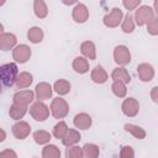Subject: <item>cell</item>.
<instances>
[{"label": "cell", "mask_w": 158, "mask_h": 158, "mask_svg": "<svg viewBox=\"0 0 158 158\" xmlns=\"http://www.w3.org/2000/svg\"><path fill=\"white\" fill-rule=\"evenodd\" d=\"M1 73V81L5 86H12L17 81V65L15 63H7L1 65L0 68Z\"/></svg>", "instance_id": "obj_1"}, {"label": "cell", "mask_w": 158, "mask_h": 158, "mask_svg": "<svg viewBox=\"0 0 158 158\" xmlns=\"http://www.w3.org/2000/svg\"><path fill=\"white\" fill-rule=\"evenodd\" d=\"M51 111L56 118H63L67 116V114L69 111V106L64 99L56 98V99H53V101L51 104Z\"/></svg>", "instance_id": "obj_2"}, {"label": "cell", "mask_w": 158, "mask_h": 158, "mask_svg": "<svg viewBox=\"0 0 158 158\" xmlns=\"http://www.w3.org/2000/svg\"><path fill=\"white\" fill-rule=\"evenodd\" d=\"M30 114L36 121H44L49 115V109L46 104L41 101H36L30 107Z\"/></svg>", "instance_id": "obj_3"}, {"label": "cell", "mask_w": 158, "mask_h": 158, "mask_svg": "<svg viewBox=\"0 0 158 158\" xmlns=\"http://www.w3.org/2000/svg\"><path fill=\"white\" fill-rule=\"evenodd\" d=\"M152 19H153V10L147 5L141 6L135 14V20L138 26H143V25L148 23Z\"/></svg>", "instance_id": "obj_4"}, {"label": "cell", "mask_w": 158, "mask_h": 158, "mask_svg": "<svg viewBox=\"0 0 158 158\" xmlns=\"http://www.w3.org/2000/svg\"><path fill=\"white\" fill-rule=\"evenodd\" d=\"M114 59L120 65H126L131 60V54L127 47L125 46H117L114 51Z\"/></svg>", "instance_id": "obj_5"}, {"label": "cell", "mask_w": 158, "mask_h": 158, "mask_svg": "<svg viewBox=\"0 0 158 158\" xmlns=\"http://www.w3.org/2000/svg\"><path fill=\"white\" fill-rule=\"evenodd\" d=\"M122 112L128 116V117H133L138 114V110H139V104L136 99L133 98H128L126 99L123 102H122Z\"/></svg>", "instance_id": "obj_6"}, {"label": "cell", "mask_w": 158, "mask_h": 158, "mask_svg": "<svg viewBox=\"0 0 158 158\" xmlns=\"http://www.w3.org/2000/svg\"><path fill=\"white\" fill-rule=\"evenodd\" d=\"M121 20H122V11L118 7H114L110 14L105 15L104 23L107 27H116V26H118Z\"/></svg>", "instance_id": "obj_7"}, {"label": "cell", "mask_w": 158, "mask_h": 158, "mask_svg": "<svg viewBox=\"0 0 158 158\" xmlns=\"http://www.w3.org/2000/svg\"><path fill=\"white\" fill-rule=\"evenodd\" d=\"M12 57L19 63H25L31 57V49L26 44H20L12 51Z\"/></svg>", "instance_id": "obj_8"}, {"label": "cell", "mask_w": 158, "mask_h": 158, "mask_svg": "<svg viewBox=\"0 0 158 158\" xmlns=\"http://www.w3.org/2000/svg\"><path fill=\"white\" fill-rule=\"evenodd\" d=\"M31 127L25 121H19L12 126V133L17 139H23L30 135Z\"/></svg>", "instance_id": "obj_9"}, {"label": "cell", "mask_w": 158, "mask_h": 158, "mask_svg": "<svg viewBox=\"0 0 158 158\" xmlns=\"http://www.w3.org/2000/svg\"><path fill=\"white\" fill-rule=\"evenodd\" d=\"M33 96H35V94L31 90H21V91H17L14 95V104L27 106L33 100Z\"/></svg>", "instance_id": "obj_10"}, {"label": "cell", "mask_w": 158, "mask_h": 158, "mask_svg": "<svg viewBox=\"0 0 158 158\" xmlns=\"http://www.w3.org/2000/svg\"><path fill=\"white\" fill-rule=\"evenodd\" d=\"M137 74L142 81H149L154 77V70L153 67L148 63H142L137 67Z\"/></svg>", "instance_id": "obj_11"}, {"label": "cell", "mask_w": 158, "mask_h": 158, "mask_svg": "<svg viewBox=\"0 0 158 158\" xmlns=\"http://www.w3.org/2000/svg\"><path fill=\"white\" fill-rule=\"evenodd\" d=\"M89 17V11L84 4H77L75 7L73 9V19L75 22L83 23L88 20Z\"/></svg>", "instance_id": "obj_12"}, {"label": "cell", "mask_w": 158, "mask_h": 158, "mask_svg": "<svg viewBox=\"0 0 158 158\" xmlns=\"http://www.w3.org/2000/svg\"><path fill=\"white\" fill-rule=\"evenodd\" d=\"M16 44V37L12 33H1L0 35V48L2 51H7Z\"/></svg>", "instance_id": "obj_13"}, {"label": "cell", "mask_w": 158, "mask_h": 158, "mask_svg": "<svg viewBox=\"0 0 158 158\" xmlns=\"http://www.w3.org/2000/svg\"><path fill=\"white\" fill-rule=\"evenodd\" d=\"M36 95L40 100H46L52 96V88L47 83H40L36 86Z\"/></svg>", "instance_id": "obj_14"}, {"label": "cell", "mask_w": 158, "mask_h": 158, "mask_svg": "<svg viewBox=\"0 0 158 158\" xmlns=\"http://www.w3.org/2000/svg\"><path fill=\"white\" fill-rule=\"evenodd\" d=\"M74 125L80 128V130H86L90 127L91 125V117L88 115V114H78L75 117H74Z\"/></svg>", "instance_id": "obj_15"}, {"label": "cell", "mask_w": 158, "mask_h": 158, "mask_svg": "<svg viewBox=\"0 0 158 158\" xmlns=\"http://www.w3.org/2000/svg\"><path fill=\"white\" fill-rule=\"evenodd\" d=\"M91 79H93V81H95L98 84H104L107 80V73L104 70V68L101 65H98L91 72Z\"/></svg>", "instance_id": "obj_16"}, {"label": "cell", "mask_w": 158, "mask_h": 158, "mask_svg": "<svg viewBox=\"0 0 158 158\" xmlns=\"http://www.w3.org/2000/svg\"><path fill=\"white\" fill-rule=\"evenodd\" d=\"M80 51L81 53L89 58V59H95L96 58V52H95V44L91 41H85L81 43L80 46Z\"/></svg>", "instance_id": "obj_17"}, {"label": "cell", "mask_w": 158, "mask_h": 158, "mask_svg": "<svg viewBox=\"0 0 158 158\" xmlns=\"http://www.w3.org/2000/svg\"><path fill=\"white\" fill-rule=\"evenodd\" d=\"M73 68L77 73H80V74H84L89 70V63L85 58L83 57H77L74 60H73Z\"/></svg>", "instance_id": "obj_18"}, {"label": "cell", "mask_w": 158, "mask_h": 158, "mask_svg": "<svg viewBox=\"0 0 158 158\" xmlns=\"http://www.w3.org/2000/svg\"><path fill=\"white\" fill-rule=\"evenodd\" d=\"M111 77H112L114 80H120V81H123L125 84L130 83V80H131V77H130L127 69H125V68H116V69H114Z\"/></svg>", "instance_id": "obj_19"}, {"label": "cell", "mask_w": 158, "mask_h": 158, "mask_svg": "<svg viewBox=\"0 0 158 158\" xmlns=\"http://www.w3.org/2000/svg\"><path fill=\"white\" fill-rule=\"evenodd\" d=\"M79 141H80V133L78 131H75V130H69L67 136L62 139L63 144L67 146V147H72L73 144H75Z\"/></svg>", "instance_id": "obj_20"}, {"label": "cell", "mask_w": 158, "mask_h": 158, "mask_svg": "<svg viewBox=\"0 0 158 158\" xmlns=\"http://www.w3.org/2000/svg\"><path fill=\"white\" fill-rule=\"evenodd\" d=\"M99 147L93 143H85L83 147V158H98Z\"/></svg>", "instance_id": "obj_21"}, {"label": "cell", "mask_w": 158, "mask_h": 158, "mask_svg": "<svg viewBox=\"0 0 158 158\" xmlns=\"http://www.w3.org/2000/svg\"><path fill=\"white\" fill-rule=\"evenodd\" d=\"M27 111V106H23V105H17V104H14L11 107H10V116L11 118L14 120H20L25 116Z\"/></svg>", "instance_id": "obj_22"}, {"label": "cell", "mask_w": 158, "mask_h": 158, "mask_svg": "<svg viewBox=\"0 0 158 158\" xmlns=\"http://www.w3.org/2000/svg\"><path fill=\"white\" fill-rule=\"evenodd\" d=\"M42 158H60V151L57 146H46L42 151Z\"/></svg>", "instance_id": "obj_23"}, {"label": "cell", "mask_w": 158, "mask_h": 158, "mask_svg": "<svg viewBox=\"0 0 158 158\" xmlns=\"http://www.w3.org/2000/svg\"><path fill=\"white\" fill-rule=\"evenodd\" d=\"M33 7H35V14L37 17L40 19H43L47 16L48 14V9H47V5L43 0H36L33 2Z\"/></svg>", "instance_id": "obj_24"}, {"label": "cell", "mask_w": 158, "mask_h": 158, "mask_svg": "<svg viewBox=\"0 0 158 158\" xmlns=\"http://www.w3.org/2000/svg\"><path fill=\"white\" fill-rule=\"evenodd\" d=\"M31 83H32V75L27 72H22V73H20V75L17 78L16 86L19 89H23V88H27Z\"/></svg>", "instance_id": "obj_25"}, {"label": "cell", "mask_w": 158, "mask_h": 158, "mask_svg": "<svg viewBox=\"0 0 158 158\" xmlns=\"http://www.w3.org/2000/svg\"><path fill=\"white\" fill-rule=\"evenodd\" d=\"M125 130H126L127 132H130L132 136H135L136 138H138V139H142V138L146 137V132H144V130L141 128V127H138V126H136V125L126 123V125H125Z\"/></svg>", "instance_id": "obj_26"}, {"label": "cell", "mask_w": 158, "mask_h": 158, "mask_svg": "<svg viewBox=\"0 0 158 158\" xmlns=\"http://www.w3.org/2000/svg\"><path fill=\"white\" fill-rule=\"evenodd\" d=\"M27 37H28V40H30L31 42L38 43V42H41L42 38H43V31H42L40 27H32V28L28 30Z\"/></svg>", "instance_id": "obj_27"}, {"label": "cell", "mask_w": 158, "mask_h": 158, "mask_svg": "<svg viewBox=\"0 0 158 158\" xmlns=\"http://www.w3.org/2000/svg\"><path fill=\"white\" fill-rule=\"evenodd\" d=\"M54 90L59 95H65L70 90V84H69V81H67L64 79H59L54 83Z\"/></svg>", "instance_id": "obj_28"}, {"label": "cell", "mask_w": 158, "mask_h": 158, "mask_svg": "<svg viewBox=\"0 0 158 158\" xmlns=\"http://www.w3.org/2000/svg\"><path fill=\"white\" fill-rule=\"evenodd\" d=\"M68 126L65 125V122H63V121H60V122H58L56 126H54V128H53V135H54V137L56 138H64L65 136H67V133H68Z\"/></svg>", "instance_id": "obj_29"}, {"label": "cell", "mask_w": 158, "mask_h": 158, "mask_svg": "<svg viewBox=\"0 0 158 158\" xmlns=\"http://www.w3.org/2000/svg\"><path fill=\"white\" fill-rule=\"evenodd\" d=\"M111 88H112V93H114L116 96H118V98H123V96H126L127 90H126V85H125L123 81L114 80V84H112Z\"/></svg>", "instance_id": "obj_30"}, {"label": "cell", "mask_w": 158, "mask_h": 158, "mask_svg": "<svg viewBox=\"0 0 158 158\" xmlns=\"http://www.w3.org/2000/svg\"><path fill=\"white\" fill-rule=\"evenodd\" d=\"M33 139H35V142L36 143H38V144H44V143H47V142H49V139H51V135H49V132H47V131H36L35 133H33Z\"/></svg>", "instance_id": "obj_31"}, {"label": "cell", "mask_w": 158, "mask_h": 158, "mask_svg": "<svg viewBox=\"0 0 158 158\" xmlns=\"http://www.w3.org/2000/svg\"><path fill=\"white\" fill-rule=\"evenodd\" d=\"M65 157L67 158H83V148L73 146L68 147L65 151Z\"/></svg>", "instance_id": "obj_32"}, {"label": "cell", "mask_w": 158, "mask_h": 158, "mask_svg": "<svg viewBox=\"0 0 158 158\" xmlns=\"http://www.w3.org/2000/svg\"><path fill=\"white\" fill-rule=\"evenodd\" d=\"M133 28H135L133 17L130 14H127L126 17H125V20H123V22H122V31L126 32V33H131L133 31Z\"/></svg>", "instance_id": "obj_33"}, {"label": "cell", "mask_w": 158, "mask_h": 158, "mask_svg": "<svg viewBox=\"0 0 158 158\" xmlns=\"http://www.w3.org/2000/svg\"><path fill=\"white\" fill-rule=\"evenodd\" d=\"M147 31H148V33H151L153 36L158 35V16L157 17H153L147 23Z\"/></svg>", "instance_id": "obj_34"}, {"label": "cell", "mask_w": 158, "mask_h": 158, "mask_svg": "<svg viewBox=\"0 0 158 158\" xmlns=\"http://www.w3.org/2000/svg\"><path fill=\"white\" fill-rule=\"evenodd\" d=\"M120 158H135V152H133L132 147H130V146L122 147L121 152H120Z\"/></svg>", "instance_id": "obj_35"}, {"label": "cell", "mask_w": 158, "mask_h": 158, "mask_svg": "<svg viewBox=\"0 0 158 158\" xmlns=\"http://www.w3.org/2000/svg\"><path fill=\"white\" fill-rule=\"evenodd\" d=\"M122 4L127 10H135L141 4V0H123Z\"/></svg>", "instance_id": "obj_36"}, {"label": "cell", "mask_w": 158, "mask_h": 158, "mask_svg": "<svg viewBox=\"0 0 158 158\" xmlns=\"http://www.w3.org/2000/svg\"><path fill=\"white\" fill-rule=\"evenodd\" d=\"M0 158H17V156L12 149H5L0 153Z\"/></svg>", "instance_id": "obj_37"}, {"label": "cell", "mask_w": 158, "mask_h": 158, "mask_svg": "<svg viewBox=\"0 0 158 158\" xmlns=\"http://www.w3.org/2000/svg\"><path fill=\"white\" fill-rule=\"evenodd\" d=\"M151 98H152V100L156 104H158V86L152 88V90H151Z\"/></svg>", "instance_id": "obj_38"}, {"label": "cell", "mask_w": 158, "mask_h": 158, "mask_svg": "<svg viewBox=\"0 0 158 158\" xmlns=\"http://www.w3.org/2000/svg\"><path fill=\"white\" fill-rule=\"evenodd\" d=\"M153 6H154V10H156V12L158 14V0H156V1H154Z\"/></svg>", "instance_id": "obj_39"}, {"label": "cell", "mask_w": 158, "mask_h": 158, "mask_svg": "<svg viewBox=\"0 0 158 158\" xmlns=\"http://www.w3.org/2000/svg\"><path fill=\"white\" fill-rule=\"evenodd\" d=\"M4 138H5V132L1 130V138H0V139H1V141H4Z\"/></svg>", "instance_id": "obj_40"}, {"label": "cell", "mask_w": 158, "mask_h": 158, "mask_svg": "<svg viewBox=\"0 0 158 158\" xmlns=\"http://www.w3.org/2000/svg\"><path fill=\"white\" fill-rule=\"evenodd\" d=\"M35 158H36V157H35Z\"/></svg>", "instance_id": "obj_41"}]
</instances>
